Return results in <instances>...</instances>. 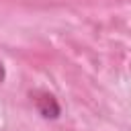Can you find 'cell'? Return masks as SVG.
<instances>
[{
    "label": "cell",
    "instance_id": "1",
    "mask_svg": "<svg viewBox=\"0 0 131 131\" xmlns=\"http://www.w3.org/2000/svg\"><path fill=\"white\" fill-rule=\"evenodd\" d=\"M31 96H33V102H35L37 111L45 119H55L59 115V104H57V100L49 92H33Z\"/></svg>",
    "mask_w": 131,
    "mask_h": 131
},
{
    "label": "cell",
    "instance_id": "2",
    "mask_svg": "<svg viewBox=\"0 0 131 131\" xmlns=\"http://www.w3.org/2000/svg\"><path fill=\"white\" fill-rule=\"evenodd\" d=\"M6 78V70H4V66H2V61H0V82Z\"/></svg>",
    "mask_w": 131,
    "mask_h": 131
}]
</instances>
